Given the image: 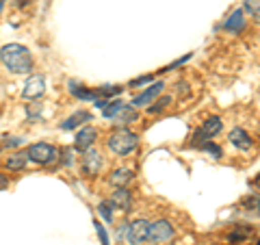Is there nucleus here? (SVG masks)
Masks as SVG:
<instances>
[{"mask_svg":"<svg viewBox=\"0 0 260 245\" xmlns=\"http://www.w3.org/2000/svg\"><path fill=\"white\" fill-rule=\"evenodd\" d=\"M0 61L13 74H26L32 70V56L30 50L22 44H7L0 48Z\"/></svg>","mask_w":260,"mask_h":245,"instance_id":"f257e3e1","label":"nucleus"},{"mask_svg":"<svg viewBox=\"0 0 260 245\" xmlns=\"http://www.w3.org/2000/svg\"><path fill=\"white\" fill-rule=\"evenodd\" d=\"M107 145L113 154L126 157V154L137 150V145H139V135L133 133V130H128V128H117L115 133H111Z\"/></svg>","mask_w":260,"mask_h":245,"instance_id":"f03ea898","label":"nucleus"},{"mask_svg":"<svg viewBox=\"0 0 260 245\" xmlns=\"http://www.w3.org/2000/svg\"><path fill=\"white\" fill-rule=\"evenodd\" d=\"M148 230H150V224L145 219H135L133 224H121L119 239H124V243L128 245H141L148 239Z\"/></svg>","mask_w":260,"mask_h":245,"instance_id":"7ed1b4c3","label":"nucleus"},{"mask_svg":"<svg viewBox=\"0 0 260 245\" xmlns=\"http://www.w3.org/2000/svg\"><path fill=\"white\" fill-rule=\"evenodd\" d=\"M102 115L117 121V124H130V121H137L139 113H137V109L133 104H121L115 100V102H109L107 107L102 109Z\"/></svg>","mask_w":260,"mask_h":245,"instance_id":"20e7f679","label":"nucleus"},{"mask_svg":"<svg viewBox=\"0 0 260 245\" xmlns=\"http://www.w3.org/2000/svg\"><path fill=\"white\" fill-rule=\"evenodd\" d=\"M221 128H223V119L219 117V115H213V117H208L204 124H202L198 130L193 133V143L195 145H202V143H206V141H213V139L221 133Z\"/></svg>","mask_w":260,"mask_h":245,"instance_id":"39448f33","label":"nucleus"},{"mask_svg":"<svg viewBox=\"0 0 260 245\" xmlns=\"http://www.w3.org/2000/svg\"><path fill=\"white\" fill-rule=\"evenodd\" d=\"M56 148L50 143H32L28 152H26V157L32 161V163H37V165H50V163L56 161Z\"/></svg>","mask_w":260,"mask_h":245,"instance_id":"423d86ee","label":"nucleus"},{"mask_svg":"<svg viewBox=\"0 0 260 245\" xmlns=\"http://www.w3.org/2000/svg\"><path fill=\"white\" fill-rule=\"evenodd\" d=\"M174 239V226L172 222L167 219H158V222L150 224V230H148V241L154 245H160V243H167Z\"/></svg>","mask_w":260,"mask_h":245,"instance_id":"0eeeda50","label":"nucleus"},{"mask_svg":"<svg viewBox=\"0 0 260 245\" xmlns=\"http://www.w3.org/2000/svg\"><path fill=\"white\" fill-rule=\"evenodd\" d=\"M46 94V78L44 76H30L26 83H24V89H22V96L26 100H37Z\"/></svg>","mask_w":260,"mask_h":245,"instance_id":"6e6552de","label":"nucleus"},{"mask_svg":"<svg viewBox=\"0 0 260 245\" xmlns=\"http://www.w3.org/2000/svg\"><path fill=\"white\" fill-rule=\"evenodd\" d=\"M80 167H83V174L85 176H98V171L102 167V157L100 152L89 148L85 150V157H83V163H80Z\"/></svg>","mask_w":260,"mask_h":245,"instance_id":"1a4fd4ad","label":"nucleus"},{"mask_svg":"<svg viewBox=\"0 0 260 245\" xmlns=\"http://www.w3.org/2000/svg\"><path fill=\"white\" fill-rule=\"evenodd\" d=\"M95 137H98V130L93 126H85L83 130H78V135H76V141H74V148L78 152H85L89 150L93 145L95 141Z\"/></svg>","mask_w":260,"mask_h":245,"instance_id":"9d476101","label":"nucleus"},{"mask_svg":"<svg viewBox=\"0 0 260 245\" xmlns=\"http://www.w3.org/2000/svg\"><path fill=\"white\" fill-rule=\"evenodd\" d=\"M162 87H165V85H162L160 83V80H158V83H154L150 89H145V91L143 94H139V96H135L133 98V102H130V104H133V107L137 109V107H148V104L154 100V98H156L160 91H162Z\"/></svg>","mask_w":260,"mask_h":245,"instance_id":"9b49d317","label":"nucleus"},{"mask_svg":"<svg viewBox=\"0 0 260 245\" xmlns=\"http://www.w3.org/2000/svg\"><path fill=\"white\" fill-rule=\"evenodd\" d=\"M111 206H117L121 210H126V213L133 208V195H130L126 187H117V191L113 193V198H111Z\"/></svg>","mask_w":260,"mask_h":245,"instance_id":"f8f14e48","label":"nucleus"},{"mask_svg":"<svg viewBox=\"0 0 260 245\" xmlns=\"http://www.w3.org/2000/svg\"><path fill=\"white\" fill-rule=\"evenodd\" d=\"M230 143H232L237 150L245 152V150L251 148V143H254V141H251V137H249L243 128H232V130H230Z\"/></svg>","mask_w":260,"mask_h":245,"instance_id":"ddd939ff","label":"nucleus"},{"mask_svg":"<svg viewBox=\"0 0 260 245\" xmlns=\"http://www.w3.org/2000/svg\"><path fill=\"white\" fill-rule=\"evenodd\" d=\"M223 28L228 33H234V35L245 28V18H243V11L237 9V11H232L230 15H228V20L223 22Z\"/></svg>","mask_w":260,"mask_h":245,"instance_id":"4468645a","label":"nucleus"},{"mask_svg":"<svg viewBox=\"0 0 260 245\" xmlns=\"http://www.w3.org/2000/svg\"><path fill=\"white\" fill-rule=\"evenodd\" d=\"M85 121H91V113L89 111H78V113H74V115H70L65 121H61V128L63 130H74L80 124H85Z\"/></svg>","mask_w":260,"mask_h":245,"instance_id":"2eb2a0df","label":"nucleus"},{"mask_svg":"<svg viewBox=\"0 0 260 245\" xmlns=\"http://www.w3.org/2000/svg\"><path fill=\"white\" fill-rule=\"evenodd\" d=\"M135 178V171L133 169H128V167H119V169H115L111 174V178H109V182L111 185H115V187H126L130 180Z\"/></svg>","mask_w":260,"mask_h":245,"instance_id":"dca6fc26","label":"nucleus"},{"mask_svg":"<svg viewBox=\"0 0 260 245\" xmlns=\"http://www.w3.org/2000/svg\"><path fill=\"white\" fill-rule=\"evenodd\" d=\"M26 161H28V157L24 152H15V154H11V157H7L5 167L9 171H20V169L26 167Z\"/></svg>","mask_w":260,"mask_h":245,"instance_id":"f3484780","label":"nucleus"},{"mask_svg":"<svg viewBox=\"0 0 260 245\" xmlns=\"http://www.w3.org/2000/svg\"><path fill=\"white\" fill-rule=\"evenodd\" d=\"M70 94L80 98V100H95V98H98L95 91H91V89H87L83 85H78L76 80H70Z\"/></svg>","mask_w":260,"mask_h":245,"instance_id":"a211bd4d","label":"nucleus"},{"mask_svg":"<svg viewBox=\"0 0 260 245\" xmlns=\"http://www.w3.org/2000/svg\"><path fill=\"white\" fill-rule=\"evenodd\" d=\"M254 232L251 228H234V230L228 234V241H234V243H239V241H243V239H247V236Z\"/></svg>","mask_w":260,"mask_h":245,"instance_id":"6ab92c4d","label":"nucleus"},{"mask_svg":"<svg viewBox=\"0 0 260 245\" xmlns=\"http://www.w3.org/2000/svg\"><path fill=\"white\" fill-rule=\"evenodd\" d=\"M169 104H172V98H169V96L158 98V100L154 102V107H148V113H152V115H154V113H160V111H165Z\"/></svg>","mask_w":260,"mask_h":245,"instance_id":"aec40b11","label":"nucleus"},{"mask_svg":"<svg viewBox=\"0 0 260 245\" xmlns=\"http://www.w3.org/2000/svg\"><path fill=\"white\" fill-rule=\"evenodd\" d=\"M124 89L121 87H117V85H104V87H100L95 91V96H104V98H111V96H119Z\"/></svg>","mask_w":260,"mask_h":245,"instance_id":"412c9836","label":"nucleus"},{"mask_svg":"<svg viewBox=\"0 0 260 245\" xmlns=\"http://www.w3.org/2000/svg\"><path fill=\"white\" fill-rule=\"evenodd\" d=\"M98 213L104 217V222L107 224H113V210H111V202H100V206H98Z\"/></svg>","mask_w":260,"mask_h":245,"instance_id":"4be33fe9","label":"nucleus"},{"mask_svg":"<svg viewBox=\"0 0 260 245\" xmlns=\"http://www.w3.org/2000/svg\"><path fill=\"white\" fill-rule=\"evenodd\" d=\"M202 150H204V152H208V154H213V157L215 159H221V148H219V145L217 143H213V141H206V143H202Z\"/></svg>","mask_w":260,"mask_h":245,"instance_id":"5701e85b","label":"nucleus"},{"mask_svg":"<svg viewBox=\"0 0 260 245\" xmlns=\"http://www.w3.org/2000/svg\"><path fill=\"white\" fill-rule=\"evenodd\" d=\"M245 11L260 15V0H245Z\"/></svg>","mask_w":260,"mask_h":245,"instance_id":"b1692460","label":"nucleus"},{"mask_svg":"<svg viewBox=\"0 0 260 245\" xmlns=\"http://www.w3.org/2000/svg\"><path fill=\"white\" fill-rule=\"evenodd\" d=\"M189 59H191V54H184V56H180V59H176L174 63H169L167 68H165V72H174L176 68H180V65H184V63L189 61Z\"/></svg>","mask_w":260,"mask_h":245,"instance_id":"393cba45","label":"nucleus"},{"mask_svg":"<svg viewBox=\"0 0 260 245\" xmlns=\"http://www.w3.org/2000/svg\"><path fill=\"white\" fill-rule=\"evenodd\" d=\"M95 226V232H98V236H100V243L102 245H109V234H107V230H104V226L102 224H93Z\"/></svg>","mask_w":260,"mask_h":245,"instance_id":"a878e982","label":"nucleus"},{"mask_svg":"<svg viewBox=\"0 0 260 245\" xmlns=\"http://www.w3.org/2000/svg\"><path fill=\"white\" fill-rule=\"evenodd\" d=\"M152 74H145V76H139V78H135V80H130V87H141V85H148L152 83Z\"/></svg>","mask_w":260,"mask_h":245,"instance_id":"bb28decb","label":"nucleus"},{"mask_svg":"<svg viewBox=\"0 0 260 245\" xmlns=\"http://www.w3.org/2000/svg\"><path fill=\"white\" fill-rule=\"evenodd\" d=\"M176 89H178V94L189 96V85H186V83H178V85H176Z\"/></svg>","mask_w":260,"mask_h":245,"instance_id":"cd10ccee","label":"nucleus"},{"mask_svg":"<svg viewBox=\"0 0 260 245\" xmlns=\"http://www.w3.org/2000/svg\"><path fill=\"white\" fill-rule=\"evenodd\" d=\"M20 143H22V139H20V137H11V141H9V139L5 141V148H9V145L13 148V145H20Z\"/></svg>","mask_w":260,"mask_h":245,"instance_id":"c85d7f7f","label":"nucleus"},{"mask_svg":"<svg viewBox=\"0 0 260 245\" xmlns=\"http://www.w3.org/2000/svg\"><path fill=\"white\" fill-rule=\"evenodd\" d=\"M7 187H9V178H7L5 174H0V191L7 189Z\"/></svg>","mask_w":260,"mask_h":245,"instance_id":"c756f323","label":"nucleus"},{"mask_svg":"<svg viewBox=\"0 0 260 245\" xmlns=\"http://www.w3.org/2000/svg\"><path fill=\"white\" fill-rule=\"evenodd\" d=\"M256 187H258V189H260V174H258V178H256Z\"/></svg>","mask_w":260,"mask_h":245,"instance_id":"7c9ffc66","label":"nucleus"},{"mask_svg":"<svg viewBox=\"0 0 260 245\" xmlns=\"http://www.w3.org/2000/svg\"><path fill=\"white\" fill-rule=\"evenodd\" d=\"M3 5H5V0H0V9H3Z\"/></svg>","mask_w":260,"mask_h":245,"instance_id":"2f4dec72","label":"nucleus"},{"mask_svg":"<svg viewBox=\"0 0 260 245\" xmlns=\"http://www.w3.org/2000/svg\"><path fill=\"white\" fill-rule=\"evenodd\" d=\"M258 208H260V202H258Z\"/></svg>","mask_w":260,"mask_h":245,"instance_id":"473e14b6","label":"nucleus"},{"mask_svg":"<svg viewBox=\"0 0 260 245\" xmlns=\"http://www.w3.org/2000/svg\"><path fill=\"white\" fill-rule=\"evenodd\" d=\"M256 245H260V241H258V243H256Z\"/></svg>","mask_w":260,"mask_h":245,"instance_id":"72a5a7b5","label":"nucleus"}]
</instances>
